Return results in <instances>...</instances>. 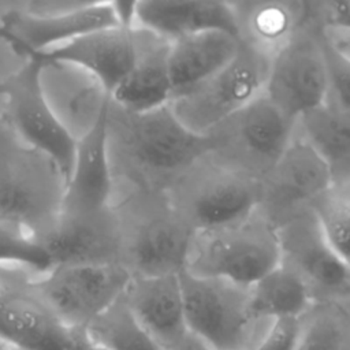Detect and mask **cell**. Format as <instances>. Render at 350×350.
Instances as JSON below:
<instances>
[{
  "label": "cell",
  "mask_w": 350,
  "mask_h": 350,
  "mask_svg": "<svg viewBox=\"0 0 350 350\" xmlns=\"http://www.w3.org/2000/svg\"><path fill=\"white\" fill-rule=\"evenodd\" d=\"M107 139L115 194L165 193L208 150L206 138L186 129L170 105L129 112L111 100Z\"/></svg>",
  "instance_id": "cell-1"
},
{
  "label": "cell",
  "mask_w": 350,
  "mask_h": 350,
  "mask_svg": "<svg viewBox=\"0 0 350 350\" xmlns=\"http://www.w3.org/2000/svg\"><path fill=\"white\" fill-rule=\"evenodd\" d=\"M64 187L59 167L16 137L0 104V220L21 226L41 245L56 224Z\"/></svg>",
  "instance_id": "cell-2"
},
{
  "label": "cell",
  "mask_w": 350,
  "mask_h": 350,
  "mask_svg": "<svg viewBox=\"0 0 350 350\" xmlns=\"http://www.w3.org/2000/svg\"><path fill=\"white\" fill-rule=\"evenodd\" d=\"M112 205L120 226L122 265L131 276L175 275L185 269L193 231L164 193H119Z\"/></svg>",
  "instance_id": "cell-3"
},
{
  "label": "cell",
  "mask_w": 350,
  "mask_h": 350,
  "mask_svg": "<svg viewBox=\"0 0 350 350\" xmlns=\"http://www.w3.org/2000/svg\"><path fill=\"white\" fill-rule=\"evenodd\" d=\"M279 262L276 227L257 209L242 221L193 232L183 271L249 288Z\"/></svg>",
  "instance_id": "cell-4"
},
{
  "label": "cell",
  "mask_w": 350,
  "mask_h": 350,
  "mask_svg": "<svg viewBox=\"0 0 350 350\" xmlns=\"http://www.w3.org/2000/svg\"><path fill=\"white\" fill-rule=\"evenodd\" d=\"M261 189V182L205 153L186 168L164 194L180 220L197 232L252 216L260 206Z\"/></svg>",
  "instance_id": "cell-5"
},
{
  "label": "cell",
  "mask_w": 350,
  "mask_h": 350,
  "mask_svg": "<svg viewBox=\"0 0 350 350\" xmlns=\"http://www.w3.org/2000/svg\"><path fill=\"white\" fill-rule=\"evenodd\" d=\"M295 126L262 93L205 135L206 153L262 183L294 138Z\"/></svg>",
  "instance_id": "cell-6"
},
{
  "label": "cell",
  "mask_w": 350,
  "mask_h": 350,
  "mask_svg": "<svg viewBox=\"0 0 350 350\" xmlns=\"http://www.w3.org/2000/svg\"><path fill=\"white\" fill-rule=\"evenodd\" d=\"M189 332L212 350H253L269 321L250 310L249 288L179 272Z\"/></svg>",
  "instance_id": "cell-7"
},
{
  "label": "cell",
  "mask_w": 350,
  "mask_h": 350,
  "mask_svg": "<svg viewBox=\"0 0 350 350\" xmlns=\"http://www.w3.org/2000/svg\"><path fill=\"white\" fill-rule=\"evenodd\" d=\"M23 267L3 265L0 278V339L22 350H101L86 329L64 324L36 287V276Z\"/></svg>",
  "instance_id": "cell-8"
},
{
  "label": "cell",
  "mask_w": 350,
  "mask_h": 350,
  "mask_svg": "<svg viewBox=\"0 0 350 350\" xmlns=\"http://www.w3.org/2000/svg\"><path fill=\"white\" fill-rule=\"evenodd\" d=\"M269 62L271 59L242 44L238 55L224 68L198 86L172 97L168 105L186 129L205 137L264 93Z\"/></svg>",
  "instance_id": "cell-9"
},
{
  "label": "cell",
  "mask_w": 350,
  "mask_h": 350,
  "mask_svg": "<svg viewBox=\"0 0 350 350\" xmlns=\"http://www.w3.org/2000/svg\"><path fill=\"white\" fill-rule=\"evenodd\" d=\"M41 62L27 57L0 81V104L5 122L16 137L49 157L66 182L71 174L77 141L59 122L40 82Z\"/></svg>",
  "instance_id": "cell-10"
},
{
  "label": "cell",
  "mask_w": 350,
  "mask_h": 350,
  "mask_svg": "<svg viewBox=\"0 0 350 350\" xmlns=\"http://www.w3.org/2000/svg\"><path fill=\"white\" fill-rule=\"evenodd\" d=\"M328 68L320 25L308 16L291 41L269 62L264 94L290 119L321 107L328 97Z\"/></svg>",
  "instance_id": "cell-11"
},
{
  "label": "cell",
  "mask_w": 350,
  "mask_h": 350,
  "mask_svg": "<svg viewBox=\"0 0 350 350\" xmlns=\"http://www.w3.org/2000/svg\"><path fill=\"white\" fill-rule=\"evenodd\" d=\"M131 273L122 265L60 264L36 276V287L68 327L88 325L126 291Z\"/></svg>",
  "instance_id": "cell-12"
},
{
  "label": "cell",
  "mask_w": 350,
  "mask_h": 350,
  "mask_svg": "<svg viewBox=\"0 0 350 350\" xmlns=\"http://www.w3.org/2000/svg\"><path fill=\"white\" fill-rule=\"evenodd\" d=\"M280 262L308 286L316 302H335L350 290V268L338 257L310 206L276 227Z\"/></svg>",
  "instance_id": "cell-13"
},
{
  "label": "cell",
  "mask_w": 350,
  "mask_h": 350,
  "mask_svg": "<svg viewBox=\"0 0 350 350\" xmlns=\"http://www.w3.org/2000/svg\"><path fill=\"white\" fill-rule=\"evenodd\" d=\"M113 26L119 23L112 1H85L53 16L27 15L19 10V1L1 3L0 38L23 59Z\"/></svg>",
  "instance_id": "cell-14"
},
{
  "label": "cell",
  "mask_w": 350,
  "mask_h": 350,
  "mask_svg": "<svg viewBox=\"0 0 350 350\" xmlns=\"http://www.w3.org/2000/svg\"><path fill=\"white\" fill-rule=\"evenodd\" d=\"M261 185L258 211L275 227L332 189L325 163L297 131Z\"/></svg>",
  "instance_id": "cell-15"
},
{
  "label": "cell",
  "mask_w": 350,
  "mask_h": 350,
  "mask_svg": "<svg viewBox=\"0 0 350 350\" xmlns=\"http://www.w3.org/2000/svg\"><path fill=\"white\" fill-rule=\"evenodd\" d=\"M53 265H122V235L113 205L89 215L59 213L41 242ZM123 267V265H122Z\"/></svg>",
  "instance_id": "cell-16"
},
{
  "label": "cell",
  "mask_w": 350,
  "mask_h": 350,
  "mask_svg": "<svg viewBox=\"0 0 350 350\" xmlns=\"http://www.w3.org/2000/svg\"><path fill=\"white\" fill-rule=\"evenodd\" d=\"M137 56L138 29L113 26L27 57L77 66L97 78L111 96L134 67Z\"/></svg>",
  "instance_id": "cell-17"
},
{
  "label": "cell",
  "mask_w": 350,
  "mask_h": 350,
  "mask_svg": "<svg viewBox=\"0 0 350 350\" xmlns=\"http://www.w3.org/2000/svg\"><path fill=\"white\" fill-rule=\"evenodd\" d=\"M40 82L56 118L75 141L96 126L111 101L97 78L72 64L41 62Z\"/></svg>",
  "instance_id": "cell-18"
},
{
  "label": "cell",
  "mask_w": 350,
  "mask_h": 350,
  "mask_svg": "<svg viewBox=\"0 0 350 350\" xmlns=\"http://www.w3.org/2000/svg\"><path fill=\"white\" fill-rule=\"evenodd\" d=\"M107 112L108 108L96 126L77 141L74 164L66 182L60 213L89 215L112 205L115 182L108 153Z\"/></svg>",
  "instance_id": "cell-19"
},
{
  "label": "cell",
  "mask_w": 350,
  "mask_h": 350,
  "mask_svg": "<svg viewBox=\"0 0 350 350\" xmlns=\"http://www.w3.org/2000/svg\"><path fill=\"white\" fill-rule=\"evenodd\" d=\"M124 299L148 334L163 350H182L190 338L179 273L133 276Z\"/></svg>",
  "instance_id": "cell-20"
},
{
  "label": "cell",
  "mask_w": 350,
  "mask_h": 350,
  "mask_svg": "<svg viewBox=\"0 0 350 350\" xmlns=\"http://www.w3.org/2000/svg\"><path fill=\"white\" fill-rule=\"evenodd\" d=\"M134 27L167 42L212 30L238 36L232 1L216 0H142L135 1Z\"/></svg>",
  "instance_id": "cell-21"
},
{
  "label": "cell",
  "mask_w": 350,
  "mask_h": 350,
  "mask_svg": "<svg viewBox=\"0 0 350 350\" xmlns=\"http://www.w3.org/2000/svg\"><path fill=\"white\" fill-rule=\"evenodd\" d=\"M168 51L170 42L138 29L137 60L111 93L112 103L129 112H148L168 105L172 97Z\"/></svg>",
  "instance_id": "cell-22"
},
{
  "label": "cell",
  "mask_w": 350,
  "mask_h": 350,
  "mask_svg": "<svg viewBox=\"0 0 350 350\" xmlns=\"http://www.w3.org/2000/svg\"><path fill=\"white\" fill-rule=\"evenodd\" d=\"M232 4L241 42L268 59L291 41L308 16V1L302 0L232 1Z\"/></svg>",
  "instance_id": "cell-23"
},
{
  "label": "cell",
  "mask_w": 350,
  "mask_h": 350,
  "mask_svg": "<svg viewBox=\"0 0 350 350\" xmlns=\"http://www.w3.org/2000/svg\"><path fill=\"white\" fill-rule=\"evenodd\" d=\"M241 46L238 36L221 30L202 31L170 42L172 97L213 77L238 55Z\"/></svg>",
  "instance_id": "cell-24"
},
{
  "label": "cell",
  "mask_w": 350,
  "mask_h": 350,
  "mask_svg": "<svg viewBox=\"0 0 350 350\" xmlns=\"http://www.w3.org/2000/svg\"><path fill=\"white\" fill-rule=\"evenodd\" d=\"M295 131L325 163L332 189L350 183V113L331 101L297 120Z\"/></svg>",
  "instance_id": "cell-25"
},
{
  "label": "cell",
  "mask_w": 350,
  "mask_h": 350,
  "mask_svg": "<svg viewBox=\"0 0 350 350\" xmlns=\"http://www.w3.org/2000/svg\"><path fill=\"white\" fill-rule=\"evenodd\" d=\"M249 304L254 317L271 321L282 317L301 319L314 301L304 280L279 262L249 287Z\"/></svg>",
  "instance_id": "cell-26"
},
{
  "label": "cell",
  "mask_w": 350,
  "mask_h": 350,
  "mask_svg": "<svg viewBox=\"0 0 350 350\" xmlns=\"http://www.w3.org/2000/svg\"><path fill=\"white\" fill-rule=\"evenodd\" d=\"M86 334L101 350H163L137 320L124 294L88 325Z\"/></svg>",
  "instance_id": "cell-27"
},
{
  "label": "cell",
  "mask_w": 350,
  "mask_h": 350,
  "mask_svg": "<svg viewBox=\"0 0 350 350\" xmlns=\"http://www.w3.org/2000/svg\"><path fill=\"white\" fill-rule=\"evenodd\" d=\"M297 350H350V328L335 302H316L302 316Z\"/></svg>",
  "instance_id": "cell-28"
},
{
  "label": "cell",
  "mask_w": 350,
  "mask_h": 350,
  "mask_svg": "<svg viewBox=\"0 0 350 350\" xmlns=\"http://www.w3.org/2000/svg\"><path fill=\"white\" fill-rule=\"evenodd\" d=\"M310 208L328 243L350 268V201L331 189L317 197Z\"/></svg>",
  "instance_id": "cell-29"
},
{
  "label": "cell",
  "mask_w": 350,
  "mask_h": 350,
  "mask_svg": "<svg viewBox=\"0 0 350 350\" xmlns=\"http://www.w3.org/2000/svg\"><path fill=\"white\" fill-rule=\"evenodd\" d=\"M0 265L23 267L41 275L52 268V260L21 226L0 220Z\"/></svg>",
  "instance_id": "cell-30"
},
{
  "label": "cell",
  "mask_w": 350,
  "mask_h": 350,
  "mask_svg": "<svg viewBox=\"0 0 350 350\" xmlns=\"http://www.w3.org/2000/svg\"><path fill=\"white\" fill-rule=\"evenodd\" d=\"M320 34L329 81L327 100L350 113V57L336 51L324 38L321 29Z\"/></svg>",
  "instance_id": "cell-31"
},
{
  "label": "cell",
  "mask_w": 350,
  "mask_h": 350,
  "mask_svg": "<svg viewBox=\"0 0 350 350\" xmlns=\"http://www.w3.org/2000/svg\"><path fill=\"white\" fill-rule=\"evenodd\" d=\"M301 331L302 317L273 319L253 350H297Z\"/></svg>",
  "instance_id": "cell-32"
},
{
  "label": "cell",
  "mask_w": 350,
  "mask_h": 350,
  "mask_svg": "<svg viewBox=\"0 0 350 350\" xmlns=\"http://www.w3.org/2000/svg\"><path fill=\"white\" fill-rule=\"evenodd\" d=\"M26 59L21 57L4 40L0 38V81L15 71Z\"/></svg>",
  "instance_id": "cell-33"
},
{
  "label": "cell",
  "mask_w": 350,
  "mask_h": 350,
  "mask_svg": "<svg viewBox=\"0 0 350 350\" xmlns=\"http://www.w3.org/2000/svg\"><path fill=\"white\" fill-rule=\"evenodd\" d=\"M335 304L339 306V309L342 310L346 321H347V325L350 328V290L342 295L338 301H335Z\"/></svg>",
  "instance_id": "cell-34"
},
{
  "label": "cell",
  "mask_w": 350,
  "mask_h": 350,
  "mask_svg": "<svg viewBox=\"0 0 350 350\" xmlns=\"http://www.w3.org/2000/svg\"><path fill=\"white\" fill-rule=\"evenodd\" d=\"M334 190H336L339 194H342L345 198H347L350 201V183L343 185V186H340L338 189H334Z\"/></svg>",
  "instance_id": "cell-35"
},
{
  "label": "cell",
  "mask_w": 350,
  "mask_h": 350,
  "mask_svg": "<svg viewBox=\"0 0 350 350\" xmlns=\"http://www.w3.org/2000/svg\"><path fill=\"white\" fill-rule=\"evenodd\" d=\"M11 346L10 345H7L4 340H1L0 339V350H8Z\"/></svg>",
  "instance_id": "cell-36"
},
{
  "label": "cell",
  "mask_w": 350,
  "mask_h": 350,
  "mask_svg": "<svg viewBox=\"0 0 350 350\" xmlns=\"http://www.w3.org/2000/svg\"><path fill=\"white\" fill-rule=\"evenodd\" d=\"M8 350H22V349H18V347H12V346H11Z\"/></svg>",
  "instance_id": "cell-37"
},
{
  "label": "cell",
  "mask_w": 350,
  "mask_h": 350,
  "mask_svg": "<svg viewBox=\"0 0 350 350\" xmlns=\"http://www.w3.org/2000/svg\"><path fill=\"white\" fill-rule=\"evenodd\" d=\"M1 267H3V265H0V278H1Z\"/></svg>",
  "instance_id": "cell-38"
}]
</instances>
